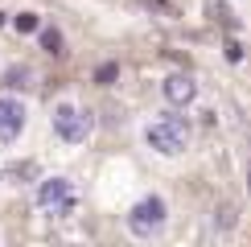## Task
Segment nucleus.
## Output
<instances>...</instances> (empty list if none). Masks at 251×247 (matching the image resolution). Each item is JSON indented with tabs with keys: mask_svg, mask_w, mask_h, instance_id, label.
I'll return each mask as SVG.
<instances>
[{
	"mask_svg": "<svg viewBox=\"0 0 251 247\" xmlns=\"http://www.w3.org/2000/svg\"><path fill=\"white\" fill-rule=\"evenodd\" d=\"M25 103H21L17 95H0V140H17L21 132H25Z\"/></svg>",
	"mask_w": 251,
	"mask_h": 247,
	"instance_id": "nucleus-5",
	"label": "nucleus"
},
{
	"mask_svg": "<svg viewBox=\"0 0 251 247\" xmlns=\"http://www.w3.org/2000/svg\"><path fill=\"white\" fill-rule=\"evenodd\" d=\"M13 25L21 29V33H37V25H41V21H37V13H17V21H13Z\"/></svg>",
	"mask_w": 251,
	"mask_h": 247,
	"instance_id": "nucleus-8",
	"label": "nucleus"
},
{
	"mask_svg": "<svg viewBox=\"0 0 251 247\" xmlns=\"http://www.w3.org/2000/svg\"><path fill=\"white\" fill-rule=\"evenodd\" d=\"M144 140H149V148L165 152V157H181V152L190 148V124L181 116H161V120L149 124Z\"/></svg>",
	"mask_w": 251,
	"mask_h": 247,
	"instance_id": "nucleus-1",
	"label": "nucleus"
},
{
	"mask_svg": "<svg viewBox=\"0 0 251 247\" xmlns=\"http://www.w3.org/2000/svg\"><path fill=\"white\" fill-rule=\"evenodd\" d=\"M165 219H169V206H165L156 194H149V198H140L132 206L128 214V231L136 235V239H149V235H156L165 226Z\"/></svg>",
	"mask_w": 251,
	"mask_h": 247,
	"instance_id": "nucleus-2",
	"label": "nucleus"
},
{
	"mask_svg": "<svg viewBox=\"0 0 251 247\" xmlns=\"http://www.w3.org/2000/svg\"><path fill=\"white\" fill-rule=\"evenodd\" d=\"M226 58H231V62H243V46H239V41H226Z\"/></svg>",
	"mask_w": 251,
	"mask_h": 247,
	"instance_id": "nucleus-12",
	"label": "nucleus"
},
{
	"mask_svg": "<svg viewBox=\"0 0 251 247\" xmlns=\"http://www.w3.org/2000/svg\"><path fill=\"white\" fill-rule=\"evenodd\" d=\"M37 206L41 210H54V214H70L75 210V185L66 177H46L37 185Z\"/></svg>",
	"mask_w": 251,
	"mask_h": 247,
	"instance_id": "nucleus-4",
	"label": "nucleus"
},
{
	"mask_svg": "<svg viewBox=\"0 0 251 247\" xmlns=\"http://www.w3.org/2000/svg\"><path fill=\"white\" fill-rule=\"evenodd\" d=\"M41 49L46 54H62V33L58 29H41Z\"/></svg>",
	"mask_w": 251,
	"mask_h": 247,
	"instance_id": "nucleus-7",
	"label": "nucleus"
},
{
	"mask_svg": "<svg viewBox=\"0 0 251 247\" xmlns=\"http://www.w3.org/2000/svg\"><path fill=\"white\" fill-rule=\"evenodd\" d=\"M161 95H165L169 107H185V103L198 99V82L190 74H169V78L161 82Z\"/></svg>",
	"mask_w": 251,
	"mask_h": 247,
	"instance_id": "nucleus-6",
	"label": "nucleus"
},
{
	"mask_svg": "<svg viewBox=\"0 0 251 247\" xmlns=\"http://www.w3.org/2000/svg\"><path fill=\"white\" fill-rule=\"evenodd\" d=\"M235 214H239L235 206H226V202L218 206V231H231V222H235Z\"/></svg>",
	"mask_w": 251,
	"mask_h": 247,
	"instance_id": "nucleus-9",
	"label": "nucleus"
},
{
	"mask_svg": "<svg viewBox=\"0 0 251 247\" xmlns=\"http://www.w3.org/2000/svg\"><path fill=\"white\" fill-rule=\"evenodd\" d=\"M116 74H120V66H116V62H103V66L95 70V82H116Z\"/></svg>",
	"mask_w": 251,
	"mask_h": 247,
	"instance_id": "nucleus-10",
	"label": "nucleus"
},
{
	"mask_svg": "<svg viewBox=\"0 0 251 247\" xmlns=\"http://www.w3.org/2000/svg\"><path fill=\"white\" fill-rule=\"evenodd\" d=\"M4 82H8V87H25V82H29V70H25V66H13V70L4 74Z\"/></svg>",
	"mask_w": 251,
	"mask_h": 247,
	"instance_id": "nucleus-11",
	"label": "nucleus"
},
{
	"mask_svg": "<svg viewBox=\"0 0 251 247\" xmlns=\"http://www.w3.org/2000/svg\"><path fill=\"white\" fill-rule=\"evenodd\" d=\"M91 128H95L91 116L82 107H75V103H58V107H54V132L66 144H82V140L91 136Z\"/></svg>",
	"mask_w": 251,
	"mask_h": 247,
	"instance_id": "nucleus-3",
	"label": "nucleus"
},
{
	"mask_svg": "<svg viewBox=\"0 0 251 247\" xmlns=\"http://www.w3.org/2000/svg\"><path fill=\"white\" fill-rule=\"evenodd\" d=\"M0 25H4V13H0Z\"/></svg>",
	"mask_w": 251,
	"mask_h": 247,
	"instance_id": "nucleus-14",
	"label": "nucleus"
},
{
	"mask_svg": "<svg viewBox=\"0 0 251 247\" xmlns=\"http://www.w3.org/2000/svg\"><path fill=\"white\" fill-rule=\"evenodd\" d=\"M247 194H251V169H247Z\"/></svg>",
	"mask_w": 251,
	"mask_h": 247,
	"instance_id": "nucleus-13",
	"label": "nucleus"
}]
</instances>
